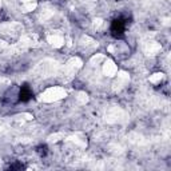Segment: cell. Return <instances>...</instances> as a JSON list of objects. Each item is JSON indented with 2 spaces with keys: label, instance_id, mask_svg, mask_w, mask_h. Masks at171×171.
Returning <instances> with one entry per match:
<instances>
[{
  "label": "cell",
  "instance_id": "277c9868",
  "mask_svg": "<svg viewBox=\"0 0 171 171\" xmlns=\"http://www.w3.org/2000/svg\"><path fill=\"white\" fill-rule=\"evenodd\" d=\"M9 169H11V170H14V169H23V166H21V164H14V166H11Z\"/></svg>",
  "mask_w": 171,
  "mask_h": 171
},
{
  "label": "cell",
  "instance_id": "3957f363",
  "mask_svg": "<svg viewBox=\"0 0 171 171\" xmlns=\"http://www.w3.org/2000/svg\"><path fill=\"white\" fill-rule=\"evenodd\" d=\"M36 153L39 154L40 156H46L47 153H48V147L46 146V144H40V146L36 147Z\"/></svg>",
  "mask_w": 171,
  "mask_h": 171
},
{
  "label": "cell",
  "instance_id": "6da1fadb",
  "mask_svg": "<svg viewBox=\"0 0 171 171\" xmlns=\"http://www.w3.org/2000/svg\"><path fill=\"white\" fill-rule=\"evenodd\" d=\"M126 24H127V19L124 18H118L114 19L110 27V32L115 39H120L124 36V30H126Z\"/></svg>",
  "mask_w": 171,
  "mask_h": 171
},
{
  "label": "cell",
  "instance_id": "7a4b0ae2",
  "mask_svg": "<svg viewBox=\"0 0 171 171\" xmlns=\"http://www.w3.org/2000/svg\"><path fill=\"white\" fill-rule=\"evenodd\" d=\"M32 98H34V92H32L31 87L28 86L27 83H24V84L20 87V91H19V100L23 102V103H27V102H30Z\"/></svg>",
  "mask_w": 171,
  "mask_h": 171
}]
</instances>
